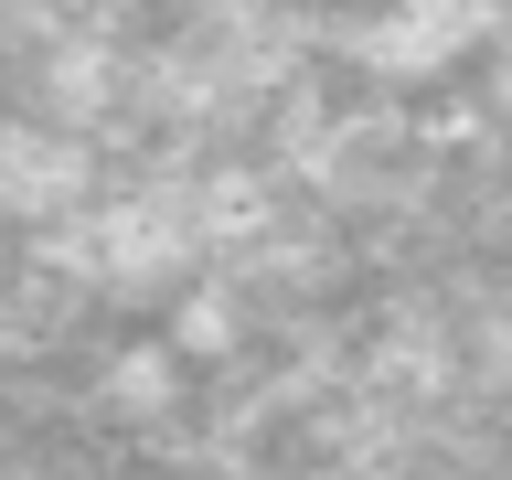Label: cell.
<instances>
[{"mask_svg": "<svg viewBox=\"0 0 512 480\" xmlns=\"http://www.w3.org/2000/svg\"><path fill=\"white\" fill-rule=\"evenodd\" d=\"M96 160H86V128H22L11 139V214L22 224H54L64 203H86Z\"/></svg>", "mask_w": 512, "mask_h": 480, "instance_id": "cell-1", "label": "cell"}]
</instances>
